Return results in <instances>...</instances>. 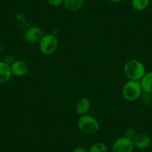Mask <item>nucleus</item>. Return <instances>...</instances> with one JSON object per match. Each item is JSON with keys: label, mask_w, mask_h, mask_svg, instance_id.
Returning <instances> with one entry per match:
<instances>
[{"label": "nucleus", "mask_w": 152, "mask_h": 152, "mask_svg": "<svg viewBox=\"0 0 152 152\" xmlns=\"http://www.w3.org/2000/svg\"><path fill=\"white\" fill-rule=\"evenodd\" d=\"M124 73L128 80L140 81L146 73L145 66L138 60H129L124 66Z\"/></svg>", "instance_id": "nucleus-1"}, {"label": "nucleus", "mask_w": 152, "mask_h": 152, "mask_svg": "<svg viewBox=\"0 0 152 152\" xmlns=\"http://www.w3.org/2000/svg\"><path fill=\"white\" fill-rule=\"evenodd\" d=\"M142 92L140 81L128 80L122 90V94L124 99L128 102H134L140 97Z\"/></svg>", "instance_id": "nucleus-2"}, {"label": "nucleus", "mask_w": 152, "mask_h": 152, "mask_svg": "<svg viewBox=\"0 0 152 152\" xmlns=\"http://www.w3.org/2000/svg\"><path fill=\"white\" fill-rule=\"evenodd\" d=\"M78 127L84 134H93L99 131L100 124L94 116L87 114L80 116L78 120Z\"/></svg>", "instance_id": "nucleus-3"}, {"label": "nucleus", "mask_w": 152, "mask_h": 152, "mask_svg": "<svg viewBox=\"0 0 152 152\" xmlns=\"http://www.w3.org/2000/svg\"><path fill=\"white\" fill-rule=\"evenodd\" d=\"M58 46V39L52 34H43L39 42V49L44 55H51L57 50Z\"/></svg>", "instance_id": "nucleus-4"}, {"label": "nucleus", "mask_w": 152, "mask_h": 152, "mask_svg": "<svg viewBox=\"0 0 152 152\" xmlns=\"http://www.w3.org/2000/svg\"><path fill=\"white\" fill-rule=\"evenodd\" d=\"M134 145L131 139L126 137H121L114 141L112 145L113 152H133Z\"/></svg>", "instance_id": "nucleus-5"}, {"label": "nucleus", "mask_w": 152, "mask_h": 152, "mask_svg": "<svg viewBox=\"0 0 152 152\" xmlns=\"http://www.w3.org/2000/svg\"><path fill=\"white\" fill-rule=\"evenodd\" d=\"M43 33L42 29L38 26H31L24 34V39L27 43L33 44V43H39Z\"/></svg>", "instance_id": "nucleus-6"}, {"label": "nucleus", "mask_w": 152, "mask_h": 152, "mask_svg": "<svg viewBox=\"0 0 152 152\" xmlns=\"http://www.w3.org/2000/svg\"><path fill=\"white\" fill-rule=\"evenodd\" d=\"M28 64L23 60L14 61L11 65V69L12 75L17 77H22L26 75L28 72Z\"/></svg>", "instance_id": "nucleus-7"}, {"label": "nucleus", "mask_w": 152, "mask_h": 152, "mask_svg": "<svg viewBox=\"0 0 152 152\" xmlns=\"http://www.w3.org/2000/svg\"><path fill=\"white\" fill-rule=\"evenodd\" d=\"M134 147L139 149H145L151 143V137L148 134L144 133L137 134L132 139Z\"/></svg>", "instance_id": "nucleus-8"}, {"label": "nucleus", "mask_w": 152, "mask_h": 152, "mask_svg": "<svg viewBox=\"0 0 152 152\" xmlns=\"http://www.w3.org/2000/svg\"><path fill=\"white\" fill-rule=\"evenodd\" d=\"M90 109V102L89 99L86 97H83L80 99L76 104L75 111L76 113L79 116H84L88 114L89 110Z\"/></svg>", "instance_id": "nucleus-9"}, {"label": "nucleus", "mask_w": 152, "mask_h": 152, "mask_svg": "<svg viewBox=\"0 0 152 152\" xmlns=\"http://www.w3.org/2000/svg\"><path fill=\"white\" fill-rule=\"evenodd\" d=\"M12 75L11 65L5 61H0V84L8 82Z\"/></svg>", "instance_id": "nucleus-10"}, {"label": "nucleus", "mask_w": 152, "mask_h": 152, "mask_svg": "<svg viewBox=\"0 0 152 152\" xmlns=\"http://www.w3.org/2000/svg\"><path fill=\"white\" fill-rule=\"evenodd\" d=\"M140 82L142 91L148 93H152V72H146Z\"/></svg>", "instance_id": "nucleus-11"}, {"label": "nucleus", "mask_w": 152, "mask_h": 152, "mask_svg": "<svg viewBox=\"0 0 152 152\" xmlns=\"http://www.w3.org/2000/svg\"><path fill=\"white\" fill-rule=\"evenodd\" d=\"M85 0H64L63 5L69 11H76L81 9L84 5Z\"/></svg>", "instance_id": "nucleus-12"}, {"label": "nucleus", "mask_w": 152, "mask_h": 152, "mask_svg": "<svg viewBox=\"0 0 152 152\" xmlns=\"http://www.w3.org/2000/svg\"><path fill=\"white\" fill-rule=\"evenodd\" d=\"M150 5V0H131V6L135 11H143Z\"/></svg>", "instance_id": "nucleus-13"}, {"label": "nucleus", "mask_w": 152, "mask_h": 152, "mask_svg": "<svg viewBox=\"0 0 152 152\" xmlns=\"http://www.w3.org/2000/svg\"><path fill=\"white\" fill-rule=\"evenodd\" d=\"M89 152H107V146L102 142H96L89 148Z\"/></svg>", "instance_id": "nucleus-14"}, {"label": "nucleus", "mask_w": 152, "mask_h": 152, "mask_svg": "<svg viewBox=\"0 0 152 152\" xmlns=\"http://www.w3.org/2000/svg\"><path fill=\"white\" fill-rule=\"evenodd\" d=\"M46 2L52 7H60L64 4V0H46Z\"/></svg>", "instance_id": "nucleus-15"}, {"label": "nucleus", "mask_w": 152, "mask_h": 152, "mask_svg": "<svg viewBox=\"0 0 152 152\" xmlns=\"http://www.w3.org/2000/svg\"><path fill=\"white\" fill-rule=\"evenodd\" d=\"M136 134H136V132H135V131H134V128H128V129H127L126 131H125V137H128V138H130L132 140Z\"/></svg>", "instance_id": "nucleus-16"}, {"label": "nucleus", "mask_w": 152, "mask_h": 152, "mask_svg": "<svg viewBox=\"0 0 152 152\" xmlns=\"http://www.w3.org/2000/svg\"><path fill=\"white\" fill-rule=\"evenodd\" d=\"M72 152H89L88 149L86 148L85 147H82V146H78V147L75 148L73 149Z\"/></svg>", "instance_id": "nucleus-17"}, {"label": "nucleus", "mask_w": 152, "mask_h": 152, "mask_svg": "<svg viewBox=\"0 0 152 152\" xmlns=\"http://www.w3.org/2000/svg\"><path fill=\"white\" fill-rule=\"evenodd\" d=\"M107 1L110 2H113V3H118V2H122V0H107Z\"/></svg>", "instance_id": "nucleus-18"}, {"label": "nucleus", "mask_w": 152, "mask_h": 152, "mask_svg": "<svg viewBox=\"0 0 152 152\" xmlns=\"http://www.w3.org/2000/svg\"><path fill=\"white\" fill-rule=\"evenodd\" d=\"M93 1H96V0H93Z\"/></svg>", "instance_id": "nucleus-19"}]
</instances>
